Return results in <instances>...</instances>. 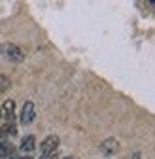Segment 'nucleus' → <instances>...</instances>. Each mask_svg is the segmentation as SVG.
I'll list each match as a JSON object with an SVG mask.
<instances>
[{
  "instance_id": "f257e3e1",
  "label": "nucleus",
  "mask_w": 155,
  "mask_h": 159,
  "mask_svg": "<svg viewBox=\"0 0 155 159\" xmlns=\"http://www.w3.org/2000/svg\"><path fill=\"white\" fill-rule=\"evenodd\" d=\"M0 57L8 59L11 63H21L25 59V53L19 46H15L11 42H0Z\"/></svg>"
},
{
  "instance_id": "f03ea898",
  "label": "nucleus",
  "mask_w": 155,
  "mask_h": 159,
  "mask_svg": "<svg viewBox=\"0 0 155 159\" xmlns=\"http://www.w3.org/2000/svg\"><path fill=\"white\" fill-rule=\"evenodd\" d=\"M59 146H61V138L57 136V134L46 136L44 140H42V144H40V157L42 159H49L57 150H59Z\"/></svg>"
},
{
  "instance_id": "7ed1b4c3",
  "label": "nucleus",
  "mask_w": 155,
  "mask_h": 159,
  "mask_svg": "<svg viewBox=\"0 0 155 159\" xmlns=\"http://www.w3.org/2000/svg\"><path fill=\"white\" fill-rule=\"evenodd\" d=\"M34 117H36V106L32 101H27L21 108V116H19V119H21V123L23 125H29L34 121Z\"/></svg>"
},
{
  "instance_id": "20e7f679",
  "label": "nucleus",
  "mask_w": 155,
  "mask_h": 159,
  "mask_svg": "<svg viewBox=\"0 0 155 159\" xmlns=\"http://www.w3.org/2000/svg\"><path fill=\"white\" fill-rule=\"evenodd\" d=\"M117 150H119V140L117 138H106V140L100 144V152L106 157H112L113 153H117Z\"/></svg>"
},
{
  "instance_id": "39448f33",
  "label": "nucleus",
  "mask_w": 155,
  "mask_h": 159,
  "mask_svg": "<svg viewBox=\"0 0 155 159\" xmlns=\"http://www.w3.org/2000/svg\"><path fill=\"white\" fill-rule=\"evenodd\" d=\"M0 110H2V117L6 119V121L13 123V117H15V101H13V98L4 101V104L0 106Z\"/></svg>"
},
{
  "instance_id": "423d86ee",
  "label": "nucleus",
  "mask_w": 155,
  "mask_h": 159,
  "mask_svg": "<svg viewBox=\"0 0 155 159\" xmlns=\"http://www.w3.org/2000/svg\"><path fill=\"white\" fill-rule=\"evenodd\" d=\"M34 148H36V136L34 134H27L21 140V144H19V152L25 153V155H30L34 152Z\"/></svg>"
},
{
  "instance_id": "0eeeda50",
  "label": "nucleus",
  "mask_w": 155,
  "mask_h": 159,
  "mask_svg": "<svg viewBox=\"0 0 155 159\" xmlns=\"http://www.w3.org/2000/svg\"><path fill=\"white\" fill-rule=\"evenodd\" d=\"M0 131H2L6 136H15V134H17V129H15V125H13V123H6Z\"/></svg>"
},
{
  "instance_id": "6e6552de",
  "label": "nucleus",
  "mask_w": 155,
  "mask_h": 159,
  "mask_svg": "<svg viewBox=\"0 0 155 159\" xmlns=\"http://www.w3.org/2000/svg\"><path fill=\"white\" fill-rule=\"evenodd\" d=\"M8 87H10V78H8V76H4V74H0V93L6 91Z\"/></svg>"
},
{
  "instance_id": "1a4fd4ad",
  "label": "nucleus",
  "mask_w": 155,
  "mask_h": 159,
  "mask_svg": "<svg viewBox=\"0 0 155 159\" xmlns=\"http://www.w3.org/2000/svg\"><path fill=\"white\" fill-rule=\"evenodd\" d=\"M19 159H32V157H29V155H25V157H19Z\"/></svg>"
},
{
  "instance_id": "9d476101",
  "label": "nucleus",
  "mask_w": 155,
  "mask_h": 159,
  "mask_svg": "<svg viewBox=\"0 0 155 159\" xmlns=\"http://www.w3.org/2000/svg\"><path fill=\"white\" fill-rule=\"evenodd\" d=\"M64 159H78V157H72V155H68V157H64Z\"/></svg>"
},
{
  "instance_id": "9b49d317",
  "label": "nucleus",
  "mask_w": 155,
  "mask_h": 159,
  "mask_svg": "<svg viewBox=\"0 0 155 159\" xmlns=\"http://www.w3.org/2000/svg\"><path fill=\"white\" fill-rule=\"evenodd\" d=\"M149 6H153V8H155V2H149Z\"/></svg>"
},
{
  "instance_id": "f8f14e48",
  "label": "nucleus",
  "mask_w": 155,
  "mask_h": 159,
  "mask_svg": "<svg viewBox=\"0 0 155 159\" xmlns=\"http://www.w3.org/2000/svg\"><path fill=\"white\" fill-rule=\"evenodd\" d=\"M0 117H2V110H0Z\"/></svg>"
}]
</instances>
